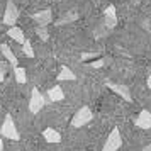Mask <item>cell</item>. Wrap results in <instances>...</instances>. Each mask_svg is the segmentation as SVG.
Instances as JSON below:
<instances>
[{
  "label": "cell",
  "instance_id": "ba28073f",
  "mask_svg": "<svg viewBox=\"0 0 151 151\" xmlns=\"http://www.w3.org/2000/svg\"><path fill=\"white\" fill-rule=\"evenodd\" d=\"M32 21L37 26H48V24H51L53 22V12H51V9H42L39 12L32 14Z\"/></svg>",
  "mask_w": 151,
  "mask_h": 151
},
{
  "label": "cell",
  "instance_id": "cb8c5ba5",
  "mask_svg": "<svg viewBox=\"0 0 151 151\" xmlns=\"http://www.w3.org/2000/svg\"><path fill=\"white\" fill-rule=\"evenodd\" d=\"M4 150V141H2V136H0V151Z\"/></svg>",
  "mask_w": 151,
  "mask_h": 151
},
{
  "label": "cell",
  "instance_id": "ffe728a7",
  "mask_svg": "<svg viewBox=\"0 0 151 151\" xmlns=\"http://www.w3.org/2000/svg\"><path fill=\"white\" fill-rule=\"evenodd\" d=\"M104 65H105V60H104V58H100V56L90 61V66H92V68H102Z\"/></svg>",
  "mask_w": 151,
  "mask_h": 151
},
{
  "label": "cell",
  "instance_id": "7a4b0ae2",
  "mask_svg": "<svg viewBox=\"0 0 151 151\" xmlns=\"http://www.w3.org/2000/svg\"><path fill=\"white\" fill-rule=\"evenodd\" d=\"M92 119H93V112L90 110L88 105H83V107H80V109L73 114L70 124H71L73 129H80V127H83V126H87Z\"/></svg>",
  "mask_w": 151,
  "mask_h": 151
},
{
  "label": "cell",
  "instance_id": "9c48e42d",
  "mask_svg": "<svg viewBox=\"0 0 151 151\" xmlns=\"http://www.w3.org/2000/svg\"><path fill=\"white\" fill-rule=\"evenodd\" d=\"M134 126L139 129H151V112L148 109H143L137 117L134 119Z\"/></svg>",
  "mask_w": 151,
  "mask_h": 151
},
{
  "label": "cell",
  "instance_id": "d6986e66",
  "mask_svg": "<svg viewBox=\"0 0 151 151\" xmlns=\"http://www.w3.org/2000/svg\"><path fill=\"white\" fill-rule=\"evenodd\" d=\"M99 53H92V51H83L82 53V61H92V60H95L99 58Z\"/></svg>",
  "mask_w": 151,
  "mask_h": 151
},
{
  "label": "cell",
  "instance_id": "6da1fadb",
  "mask_svg": "<svg viewBox=\"0 0 151 151\" xmlns=\"http://www.w3.org/2000/svg\"><path fill=\"white\" fill-rule=\"evenodd\" d=\"M0 136L5 137V139H10V141H19L21 139V134L15 127V122H14V117L12 114H7L4 122L0 126Z\"/></svg>",
  "mask_w": 151,
  "mask_h": 151
},
{
  "label": "cell",
  "instance_id": "52a82bcc",
  "mask_svg": "<svg viewBox=\"0 0 151 151\" xmlns=\"http://www.w3.org/2000/svg\"><path fill=\"white\" fill-rule=\"evenodd\" d=\"M104 24L107 29H114L117 26V9L116 5H107L104 10Z\"/></svg>",
  "mask_w": 151,
  "mask_h": 151
},
{
  "label": "cell",
  "instance_id": "9a60e30c",
  "mask_svg": "<svg viewBox=\"0 0 151 151\" xmlns=\"http://www.w3.org/2000/svg\"><path fill=\"white\" fill-rule=\"evenodd\" d=\"M14 73H15V82L17 83H26L27 82V75H26V68H22V66H15L14 68Z\"/></svg>",
  "mask_w": 151,
  "mask_h": 151
},
{
  "label": "cell",
  "instance_id": "ac0fdd59",
  "mask_svg": "<svg viewBox=\"0 0 151 151\" xmlns=\"http://www.w3.org/2000/svg\"><path fill=\"white\" fill-rule=\"evenodd\" d=\"M22 53L27 56V58H34V49H32V44H31L27 39L22 42Z\"/></svg>",
  "mask_w": 151,
  "mask_h": 151
},
{
  "label": "cell",
  "instance_id": "603a6c76",
  "mask_svg": "<svg viewBox=\"0 0 151 151\" xmlns=\"http://www.w3.org/2000/svg\"><path fill=\"white\" fill-rule=\"evenodd\" d=\"M146 85H148V88H151V76L148 78V82H146Z\"/></svg>",
  "mask_w": 151,
  "mask_h": 151
},
{
  "label": "cell",
  "instance_id": "44dd1931",
  "mask_svg": "<svg viewBox=\"0 0 151 151\" xmlns=\"http://www.w3.org/2000/svg\"><path fill=\"white\" fill-rule=\"evenodd\" d=\"M5 73H7V68H5V65L0 61V83H2V80L5 78Z\"/></svg>",
  "mask_w": 151,
  "mask_h": 151
},
{
  "label": "cell",
  "instance_id": "277c9868",
  "mask_svg": "<svg viewBox=\"0 0 151 151\" xmlns=\"http://www.w3.org/2000/svg\"><path fill=\"white\" fill-rule=\"evenodd\" d=\"M17 21H19V9L14 4V0H9L7 4H5V12H4L2 22L10 27V26H15Z\"/></svg>",
  "mask_w": 151,
  "mask_h": 151
},
{
  "label": "cell",
  "instance_id": "7402d4cb",
  "mask_svg": "<svg viewBox=\"0 0 151 151\" xmlns=\"http://www.w3.org/2000/svg\"><path fill=\"white\" fill-rule=\"evenodd\" d=\"M143 151H151V143H150V144H146V146L143 148Z\"/></svg>",
  "mask_w": 151,
  "mask_h": 151
},
{
  "label": "cell",
  "instance_id": "8fae6325",
  "mask_svg": "<svg viewBox=\"0 0 151 151\" xmlns=\"http://www.w3.org/2000/svg\"><path fill=\"white\" fill-rule=\"evenodd\" d=\"M42 137H44V141L49 143V144L61 143V134H60L56 129H53V127H46V129L42 131Z\"/></svg>",
  "mask_w": 151,
  "mask_h": 151
},
{
  "label": "cell",
  "instance_id": "4fadbf2b",
  "mask_svg": "<svg viewBox=\"0 0 151 151\" xmlns=\"http://www.w3.org/2000/svg\"><path fill=\"white\" fill-rule=\"evenodd\" d=\"M56 80H58V82H75L76 75L66 66V65H63L61 68H60V73L56 75Z\"/></svg>",
  "mask_w": 151,
  "mask_h": 151
},
{
  "label": "cell",
  "instance_id": "30bf717a",
  "mask_svg": "<svg viewBox=\"0 0 151 151\" xmlns=\"http://www.w3.org/2000/svg\"><path fill=\"white\" fill-rule=\"evenodd\" d=\"M46 99H48V102H61L65 99V92H63L61 85H53L46 92Z\"/></svg>",
  "mask_w": 151,
  "mask_h": 151
},
{
  "label": "cell",
  "instance_id": "8992f818",
  "mask_svg": "<svg viewBox=\"0 0 151 151\" xmlns=\"http://www.w3.org/2000/svg\"><path fill=\"white\" fill-rule=\"evenodd\" d=\"M107 88L112 90L114 93H117L119 97H122L126 102H132V97H131V90L127 85H122V83H116V82H107Z\"/></svg>",
  "mask_w": 151,
  "mask_h": 151
},
{
  "label": "cell",
  "instance_id": "3957f363",
  "mask_svg": "<svg viewBox=\"0 0 151 151\" xmlns=\"http://www.w3.org/2000/svg\"><path fill=\"white\" fill-rule=\"evenodd\" d=\"M46 104H49L48 99L34 87L32 92H31V99H29V112L31 114H37L42 107H46Z\"/></svg>",
  "mask_w": 151,
  "mask_h": 151
},
{
  "label": "cell",
  "instance_id": "e0dca14e",
  "mask_svg": "<svg viewBox=\"0 0 151 151\" xmlns=\"http://www.w3.org/2000/svg\"><path fill=\"white\" fill-rule=\"evenodd\" d=\"M36 34L39 36V39L44 42L49 39V32H48V29H46V26H37L36 27Z\"/></svg>",
  "mask_w": 151,
  "mask_h": 151
},
{
  "label": "cell",
  "instance_id": "5bb4252c",
  "mask_svg": "<svg viewBox=\"0 0 151 151\" xmlns=\"http://www.w3.org/2000/svg\"><path fill=\"white\" fill-rule=\"evenodd\" d=\"M7 36L10 37V39H14L15 42H19V44H22V42L26 41L24 31H22L21 27H17V26H10V29L7 31Z\"/></svg>",
  "mask_w": 151,
  "mask_h": 151
},
{
  "label": "cell",
  "instance_id": "2e32d148",
  "mask_svg": "<svg viewBox=\"0 0 151 151\" xmlns=\"http://www.w3.org/2000/svg\"><path fill=\"white\" fill-rule=\"evenodd\" d=\"M78 19V14L76 12H71V14H66L63 19H58L56 21V26H63V24H68V22H75Z\"/></svg>",
  "mask_w": 151,
  "mask_h": 151
},
{
  "label": "cell",
  "instance_id": "7c38bea8",
  "mask_svg": "<svg viewBox=\"0 0 151 151\" xmlns=\"http://www.w3.org/2000/svg\"><path fill=\"white\" fill-rule=\"evenodd\" d=\"M0 51H2V55L5 56V60L9 61V65H10L12 68H15V66L19 65V60L15 58V55L12 53V49L9 48V44H5V42H2V44H0Z\"/></svg>",
  "mask_w": 151,
  "mask_h": 151
},
{
  "label": "cell",
  "instance_id": "5b68a950",
  "mask_svg": "<svg viewBox=\"0 0 151 151\" xmlns=\"http://www.w3.org/2000/svg\"><path fill=\"white\" fill-rule=\"evenodd\" d=\"M122 146V137H121V132H119V127H114L110 131V134L105 139V144H104L102 151H117L121 150Z\"/></svg>",
  "mask_w": 151,
  "mask_h": 151
}]
</instances>
